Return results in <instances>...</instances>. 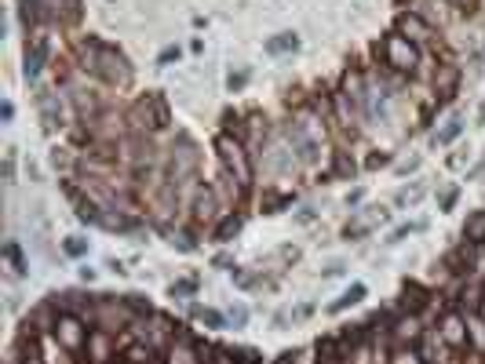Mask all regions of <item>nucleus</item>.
Masks as SVG:
<instances>
[{
	"instance_id": "nucleus-1",
	"label": "nucleus",
	"mask_w": 485,
	"mask_h": 364,
	"mask_svg": "<svg viewBox=\"0 0 485 364\" xmlns=\"http://www.w3.org/2000/svg\"><path fill=\"white\" fill-rule=\"evenodd\" d=\"M80 70H88L92 77H99V80H106V84H113V87H128V84H132L128 58L120 55L117 48L99 44V41L80 44Z\"/></svg>"
},
{
	"instance_id": "nucleus-2",
	"label": "nucleus",
	"mask_w": 485,
	"mask_h": 364,
	"mask_svg": "<svg viewBox=\"0 0 485 364\" xmlns=\"http://www.w3.org/2000/svg\"><path fill=\"white\" fill-rule=\"evenodd\" d=\"M216 154H219V164H223V171L237 182L241 190H249L252 186V178H256V168H252V161H249V149H245V142H241L237 135H219L216 139Z\"/></svg>"
},
{
	"instance_id": "nucleus-3",
	"label": "nucleus",
	"mask_w": 485,
	"mask_h": 364,
	"mask_svg": "<svg viewBox=\"0 0 485 364\" xmlns=\"http://www.w3.org/2000/svg\"><path fill=\"white\" fill-rule=\"evenodd\" d=\"M128 124L135 132H161L168 124V102L161 91H150V95L135 99L132 109H128Z\"/></svg>"
},
{
	"instance_id": "nucleus-4",
	"label": "nucleus",
	"mask_w": 485,
	"mask_h": 364,
	"mask_svg": "<svg viewBox=\"0 0 485 364\" xmlns=\"http://www.w3.org/2000/svg\"><path fill=\"white\" fill-rule=\"evenodd\" d=\"M380 55H383V66L394 70V73H416V66H419V51H416V44L405 41L402 33L383 37Z\"/></svg>"
},
{
	"instance_id": "nucleus-5",
	"label": "nucleus",
	"mask_w": 485,
	"mask_h": 364,
	"mask_svg": "<svg viewBox=\"0 0 485 364\" xmlns=\"http://www.w3.org/2000/svg\"><path fill=\"white\" fill-rule=\"evenodd\" d=\"M51 336H55V343L63 346L66 353H84V346H88V336L92 331L84 328V321L77 317V314H58L55 317V324H51Z\"/></svg>"
},
{
	"instance_id": "nucleus-6",
	"label": "nucleus",
	"mask_w": 485,
	"mask_h": 364,
	"mask_svg": "<svg viewBox=\"0 0 485 364\" xmlns=\"http://www.w3.org/2000/svg\"><path fill=\"white\" fill-rule=\"evenodd\" d=\"M438 339H442L449 350H467V343H471L467 317H464L460 310H445L442 321H438Z\"/></svg>"
},
{
	"instance_id": "nucleus-7",
	"label": "nucleus",
	"mask_w": 485,
	"mask_h": 364,
	"mask_svg": "<svg viewBox=\"0 0 485 364\" xmlns=\"http://www.w3.org/2000/svg\"><path fill=\"white\" fill-rule=\"evenodd\" d=\"M394 33H402V37L412 41V44H427V41H434L431 22L423 18V15H416V11H402V15H398V26H394Z\"/></svg>"
},
{
	"instance_id": "nucleus-8",
	"label": "nucleus",
	"mask_w": 485,
	"mask_h": 364,
	"mask_svg": "<svg viewBox=\"0 0 485 364\" xmlns=\"http://www.w3.org/2000/svg\"><path fill=\"white\" fill-rule=\"evenodd\" d=\"M219 211V200H216V190L212 186H201L197 197H194V223H212Z\"/></svg>"
},
{
	"instance_id": "nucleus-9",
	"label": "nucleus",
	"mask_w": 485,
	"mask_h": 364,
	"mask_svg": "<svg viewBox=\"0 0 485 364\" xmlns=\"http://www.w3.org/2000/svg\"><path fill=\"white\" fill-rule=\"evenodd\" d=\"M44 66H48V41H44V37H33V44L26 48V77H29V80L41 77Z\"/></svg>"
},
{
	"instance_id": "nucleus-10",
	"label": "nucleus",
	"mask_w": 485,
	"mask_h": 364,
	"mask_svg": "<svg viewBox=\"0 0 485 364\" xmlns=\"http://www.w3.org/2000/svg\"><path fill=\"white\" fill-rule=\"evenodd\" d=\"M457 87H460V70L457 66H442L434 73V91H438V102H449L452 95H457Z\"/></svg>"
},
{
	"instance_id": "nucleus-11",
	"label": "nucleus",
	"mask_w": 485,
	"mask_h": 364,
	"mask_svg": "<svg viewBox=\"0 0 485 364\" xmlns=\"http://www.w3.org/2000/svg\"><path fill=\"white\" fill-rule=\"evenodd\" d=\"M383 219H387V211H383V208H369V215H361V219L347 223L343 237H347V240H358V237H365V233H372V226H376V223H383Z\"/></svg>"
},
{
	"instance_id": "nucleus-12",
	"label": "nucleus",
	"mask_w": 485,
	"mask_h": 364,
	"mask_svg": "<svg viewBox=\"0 0 485 364\" xmlns=\"http://www.w3.org/2000/svg\"><path fill=\"white\" fill-rule=\"evenodd\" d=\"M343 336H325L318 339V364H340L343 360Z\"/></svg>"
},
{
	"instance_id": "nucleus-13",
	"label": "nucleus",
	"mask_w": 485,
	"mask_h": 364,
	"mask_svg": "<svg viewBox=\"0 0 485 364\" xmlns=\"http://www.w3.org/2000/svg\"><path fill=\"white\" fill-rule=\"evenodd\" d=\"M88 357H92V364H106V360L113 357L106 331H92V336H88Z\"/></svg>"
},
{
	"instance_id": "nucleus-14",
	"label": "nucleus",
	"mask_w": 485,
	"mask_h": 364,
	"mask_svg": "<svg viewBox=\"0 0 485 364\" xmlns=\"http://www.w3.org/2000/svg\"><path fill=\"white\" fill-rule=\"evenodd\" d=\"M471 248H474V245H471ZM471 248L464 245V248H457V252H449V255H445V269H449V273H471V266H474Z\"/></svg>"
},
{
	"instance_id": "nucleus-15",
	"label": "nucleus",
	"mask_w": 485,
	"mask_h": 364,
	"mask_svg": "<svg viewBox=\"0 0 485 364\" xmlns=\"http://www.w3.org/2000/svg\"><path fill=\"white\" fill-rule=\"evenodd\" d=\"M464 240L467 245H485V211H474L464 223Z\"/></svg>"
},
{
	"instance_id": "nucleus-16",
	"label": "nucleus",
	"mask_w": 485,
	"mask_h": 364,
	"mask_svg": "<svg viewBox=\"0 0 485 364\" xmlns=\"http://www.w3.org/2000/svg\"><path fill=\"white\" fill-rule=\"evenodd\" d=\"M361 299H365V284H350V288L328 306V314H343L347 306H354V302H361Z\"/></svg>"
},
{
	"instance_id": "nucleus-17",
	"label": "nucleus",
	"mask_w": 485,
	"mask_h": 364,
	"mask_svg": "<svg viewBox=\"0 0 485 364\" xmlns=\"http://www.w3.org/2000/svg\"><path fill=\"white\" fill-rule=\"evenodd\" d=\"M4 262L11 269V277H22V273H26V259H22L19 240H8V245H4Z\"/></svg>"
},
{
	"instance_id": "nucleus-18",
	"label": "nucleus",
	"mask_w": 485,
	"mask_h": 364,
	"mask_svg": "<svg viewBox=\"0 0 485 364\" xmlns=\"http://www.w3.org/2000/svg\"><path fill=\"white\" fill-rule=\"evenodd\" d=\"M299 48V37L296 33H278V37H270L266 41V55H288Z\"/></svg>"
},
{
	"instance_id": "nucleus-19",
	"label": "nucleus",
	"mask_w": 485,
	"mask_h": 364,
	"mask_svg": "<svg viewBox=\"0 0 485 364\" xmlns=\"http://www.w3.org/2000/svg\"><path fill=\"white\" fill-rule=\"evenodd\" d=\"M125 360L128 364H157V350L154 346H142V343H132L125 350Z\"/></svg>"
},
{
	"instance_id": "nucleus-20",
	"label": "nucleus",
	"mask_w": 485,
	"mask_h": 364,
	"mask_svg": "<svg viewBox=\"0 0 485 364\" xmlns=\"http://www.w3.org/2000/svg\"><path fill=\"white\" fill-rule=\"evenodd\" d=\"M241 226H245V219H241L237 211H230V215L216 226V240H219V245H226V240H230L234 233H241Z\"/></svg>"
},
{
	"instance_id": "nucleus-21",
	"label": "nucleus",
	"mask_w": 485,
	"mask_h": 364,
	"mask_svg": "<svg viewBox=\"0 0 485 364\" xmlns=\"http://www.w3.org/2000/svg\"><path fill=\"white\" fill-rule=\"evenodd\" d=\"M460 132H464V117H449L445 128L434 135V146H449L452 139H460Z\"/></svg>"
},
{
	"instance_id": "nucleus-22",
	"label": "nucleus",
	"mask_w": 485,
	"mask_h": 364,
	"mask_svg": "<svg viewBox=\"0 0 485 364\" xmlns=\"http://www.w3.org/2000/svg\"><path fill=\"white\" fill-rule=\"evenodd\" d=\"M419 306H427V291L416 288V284H405V310H419Z\"/></svg>"
},
{
	"instance_id": "nucleus-23",
	"label": "nucleus",
	"mask_w": 485,
	"mask_h": 364,
	"mask_svg": "<svg viewBox=\"0 0 485 364\" xmlns=\"http://www.w3.org/2000/svg\"><path fill=\"white\" fill-rule=\"evenodd\" d=\"M230 364H259V350H249V346H237V350H226Z\"/></svg>"
},
{
	"instance_id": "nucleus-24",
	"label": "nucleus",
	"mask_w": 485,
	"mask_h": 364,
	"mask_svg": "<svg viewBox=\"0 0 485 364\" xmlns=\"http://www.w3.org/2000/svg\"><path fill=\"white\" fill-rule=\"evenodd\" d=\"M194 317H197L201 324H208V328H223V314L208 310V306H194Z\"/></svg>"
},
{
	"instance_id": "nucleus-25",
	"label": "nucleus",
	"mask_w": 485,
	"mask_h": 364,
	"mask_svg": "<svg viewBox=\"0 0 485 364\" xmlns=\"http://www.w3.org/2000/svg\"><path fill=\"white\" fill-rule=\"evenodd\" d=\"M41 113H44V128H55V124H58V109H55V99H51V95L41 99Z\"/></svg>"
},
{
	"instance_id": "nucleus-26",
	"label": "nucleus",
	"mask_w": 485,
	"mask_h": 364,
	"mask_svg": "<svg viewBox=\"0 0 485 364\" xmlns=\"http://www.w3.org/2000/svg\"><path fill=\"white\" fill-rule=\"evenodd\" d=\"M19 4H22V22L33 26L37 15H41V0H19Z\"/></svg>"
},
{
	"instance_id": "nucleus-27",
	"label": "nucleus",
	"mask_w": 485,
	"mask_h": 364,
	"mask_svg": "<svg viewBox=\"0 0 485 364\" xmlns=\"http://www.w3.org/2000/svg\"><path fill=\"white\" fill-rule=\"evenodd\" d=\"M63 252H66V255H73V259H80V255H88V240H80V237H66Z\"/></svg>"
},
{
	"instance_id": "nucleus-28",
	"label": "nucleus",
	"mask_w": 485,
	"mask_h": 364,
	"mask_svg": "<svg viewBox=\"0 0 485 364\" xmlns=\"http://www.w3.org/2000/svg\"><path fill=\"white\" fill-rule=\"evenodd\" d=\"M449 8H457L460 15H474L478 8H481V0H445Z\"/></svg>"
},
{
	"instance_id": "nucleus-29",
	"label": "nucleus",
	"mask_w": 485,
	"mask_h": 364,
	"mask_svg": "<svg viewBox=\"0 0 485 364\" xmlns=\"http://www.w3.org/2000/svg\"><path fill=\"white\" fill-rule=\"evenodd\" d=\"M419 197H423V186H409V190H402V193H398V204H402V208H409V204H416Z\"/></svg>"
},
{
	"instance_id": "nucleus-30",
	"label": "nucleus",
	"mask_w": 485,
	"mask_h": 364,
	"mask_svg": "<svg viewBox=\"0 0 485 364\" xmlns=\"http://www.w3.org/2000/svg\"><path fill=\"white\" fill-rule=\"evenodd\" d=\"M125 302H128V310H135V314H146V317H150V302H146L142 295H128Z\"/></svg>"
},
{
	"instance_id": "nucleus-31",
	"label": "nucleus",
	"mask_w": 485,
	"mask_h": 364,
	"mask_svg": "<svg viewBox=\"0 0 485 364\" xmlns=\"http://www.w3.org/2000/svg\"><path fill=\"white\" fill-rule=\"evenodd\" d=\"M285 204H292V197H285V193H281V197H266V204H263V208H266V215H274V211H278V208H285Z\"/></svg>"
},
{
	"instance_id": "nucleus-32",
	"label": "nucleus",
	"mask_w": 485,
	"mask_h": 364,
	"mask_svg": "<svg viewBox=\"0 0 485 364\" xmlns=\"http://www.w3.org/2000/svg\"><path fill=\"white\" fill-rule=\"evenodd\" d=\"M390 364H419V357L412 350H398V353L390 357Z\"/></svg>"
},
{
	"instance_id": "nucleus-33",
	"label": "nucleus",
	"mask_w": 485,
	"mask_h": 364,
	"mask_svg": "<svg viewBox=\"0 0 485 364\" xmlns=\"http://www.w3.org/2000/svg\"><path fill=\"white\" fill-rule=\"evenodd\" d=\"M245 321H249V310H245V306H234V310H230V324H234V328H245Z\"/></svg>"
},
{
	"instance_id": "nucleus-34",
	"label": "nucleus",
	"mask_w": 485,
	"mask_h": 364,
	"mask_svg": "<svg viewBox=\"0 0 485 364\" xmlns=\"http://www.w3.org/2000/svg\"><path fill=\"white\" fill-rule=\"evenodd\" d=\"M416 230H423V223H412V226H398L390 233V240H402V237H409V233H416Z\"/></svg>"
},
{
	"instance_id": "nucleus-35",
	"label": "nucleus",
	"mask_w": 485,
	"mask_h": 364,
	"mask_svg": "<svg viewBox=\"0 0 485 364\" xmlns=\"http://www.w3.org/2000/svg\"><path fill=\"white\" fill-rule=\"evenodd\" d=\"M197 291V281H183V284H172V295H190Z\"/></svg>"
},
{
	"instance_id": "nucleus-36",
	"label": "nucleus",
	"mask_w": 485,
	"mask_h": 364,
	"mask_svg": "<svg viewBox=\"0 0 485 364\" xmlns=\"http://www.w3.org/2000/svg\"><path fill=\"white\" fill-rule=\"evenodd\" d=\"M175 58H179V48H165V51L157 55V63H161V66H168V63H175Z\"/></svg>"
},
{
	"instance_id": "nucleus-37",
	"label": "nucleus",
	"mask_w": 485,
	"mask_h": 364,
	"mask_svg": "<svg viewBox=\"0 0 485 364\" xmlns=\"http://www.w3.org/2000/svg\"><path fill=\"white\" fill-rule=\"evenodd\" d=\"M336 175H354V161H347V157H336Z\"/></svg>"
},
{
	"instance_id": "nucleus-38",
	"label": "nucleus",
	"mask_w": 485,
	"mask_h": 364,
	"mask_svg": "<svg viewBox=\"0 0 485 364\" xmlns=\"http://www.w3.org/2000/svg\"><path fill=\"white\" fill-rule=\"evenodd\" d=\"M452 204H457V190H445V193H442V200H438V208H442V211H449Z\"/></svg>"
},
{
	"instance_id": "nucleus-39",
	"label": "nucleus",
	"mask_w": 485,
	"mask_h": 364,
	"mask_svg": "<svg viewBox=\"0 0 485 364\" xmlns=\"http://www.w3.org/2000/svg\"><path fill=\"white\" fill-rule=\"evenodd\" d=\"M245 80H249V73H230V91H237V87H245Z\"/></svg>"
},
{
	"instance_id": "nucleus-40",
	"label": "nucleus",
	"mask_w": 485,
	"mask_h": 364,
	"mask_svg": "<svg viewBox=\"0 0 485 364\" xmlns=\"http://www.w3.org/2000/svg\"><path fill=\"white\" fill-rule=\"evenodd\" d=\"M380 164H387V154H372L369 157V168H380Z\"/></svg>"
},
{
	"instance_id": "nucleus-41",
	"label": "nucleus",
	"mask_w": 485,
	"mask_h": 364,
	"mask_svg": "<svg viewBox=\"0 0 485 364\" xmlns=\"http://www.w3.org/2000/svg\"><path fill=\"white\" fill-rule=\"evenodd\" d=\"M274 364H296V353H292V350H288V353H281V357H278V360H274Z\"/></svg>"
},
{
	"instance_id": "nucleus-42",
	"label": "nucleus",
	"mask_w": 485,
	"mask_h": 364,
	"mask_svg": "<svg viewBox=\"0 0 485 364\" xmlns=\"http://www.w3.org/2000/svg\"><path fill=\"white\" fill-rule=\"evenodd\" d=\"M22 364H44V360H41V357H37V353H29V357H26V360H22Z\"/></svg>"
}]
</instances>
